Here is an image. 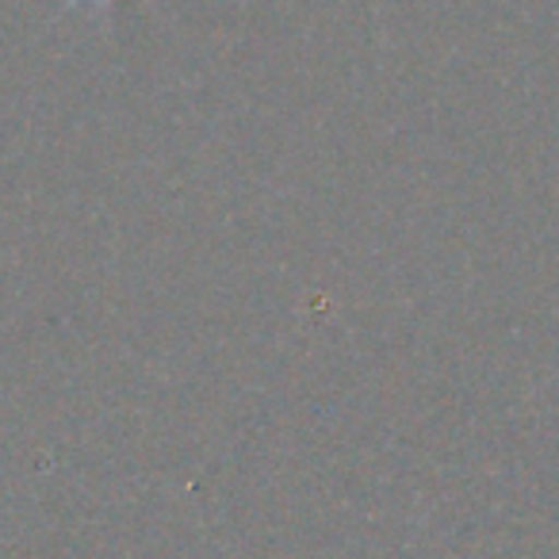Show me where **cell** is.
I'll use <instances>...</instances> for the list:
<instances>
[{
    "instance_id": "cell-1",
    "label": "cell",
    "mask_w": 559,
    "mask_h": 559,
    "mask_svg": "<svg viewBox=\"0 0 559 559\" xmlns=\"http://www.w3.org/2000/svg\"><path fill=\"white\" fill-rule=\"evenodd\" d=\"M78 4H81V0H70V9H78Z\"/></svg>"
}]
</instances>
